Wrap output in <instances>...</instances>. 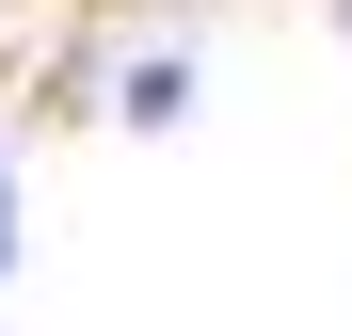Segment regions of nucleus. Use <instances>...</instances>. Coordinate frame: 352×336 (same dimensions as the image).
<instances>
[{
    "mask_svg": "<svg viewBox=\"0 0 352 336\" xmlns=\"http://www.w3.org/2000/svg\"><path fill=\"white\" fill-rule=\"evenodd\" d=\"M0 272H16V208H0Z\"/></svg>",
    "mask_w": 352,
    "mask_h": 336,
    "instance_id": "1",
    "label": "nucleus"
}]
</instances>
